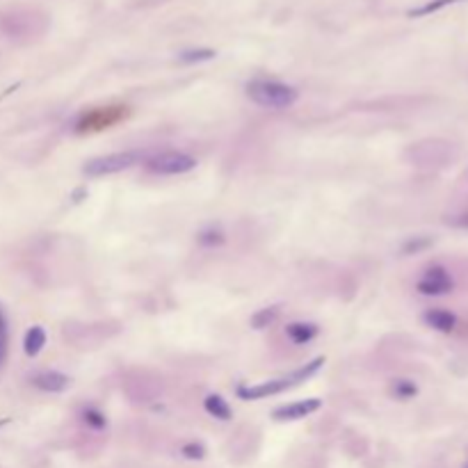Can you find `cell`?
<instances>
[{
    "mask_svg": "<svg viewBox=\"0 0 468 468\" xmlns=\"http://www.w3.org/2000/svg\"><path fill=\"white\" fill-rule=\"evenodd\" d=\"M430 245H432L430 240H409V242H406V245H404L402 251H404V254H413V251H418V249H423V247H430Z\"/></svg>",
    "mask_w": 468,
    "mask_h": 468,
    "instance_id": "21",
    "label": "cell"
},
{
    "mask_svg": "<svg viewBox=\"0 0 468 468\" xmlns=\"http://www.w3.org/2000/svg\"><path fill=\"white\" fill-rule=\"evenodd\" d=\"M204 409H206L208 416H213V418H218V420H231L233 418L231 404L218 393H211V395L204 397Z\"/></svg>",
    "mask_w": 468,
    "mask_h": 468,
    "instance_id": "12",
    "label": "cell"
},
{
    "mask_svg": "<svg viewBox=\"0 0 468 468\" xmlns=\"http://www.w3.org/2000/svg\"><path fill=\"white\" fill-rule=\"evenodd\" d=\"M46 341H48L46 329H44V327H39V325H34V327L28 329V332H25V338H23V352L28 354V357H37V354H39L41 350H44Z\"/></svg>",
    "mask_w": 468,
    "mask_h": 468,
    "instance_id": "13",
    "label": "cell"
},
{
    "mask_svg": "<svg viewBox=\"0 0 468 468\" xmlns=\"http://www.w3.org/2000/svg\"><path fill=\"white\" fill-rule=\"evenodd\" d=\"M0 336H7V315L3 309H0Z\"/></svg>",
    "mask_w": 468,
    "mask_h": 468,
    "instance_id": "24",
    "label": "cell"
},
{
    "mask_svg": "<svg viewBox=\"0 0 468 468\" xmlns=\"http://www.w3.org/2000/svg\"><path fill=\"white\" fill-rule=\"evenodd\" d=\"M247 97L258 108L267 110H285L292 108L299 101V92L288 83L270 80V78H258L247 85Z\"/></svg>",
    "mask_w": 468,
    "mask_h": 468,
    "instance_id": "1",
    "label": "cell"
},
{
    "mask_svg": "<svg viewBox=\"0 0 468 468\" xmlns=\"http://www.w3.org/2000/svg\"><path fill=\"white\" fill-rule=\"evenodd\" d=\"M124 115H126L124 108H97V110H90V112H85L80 119H78L76 131L78 133L103 131V128H110L112 124H117V121Z\"/></svg>",
    "mask_w": 468,
    "mask_h": 468,
    "instance_id": "7",
    "label": "cell"
},
{
    "mask_svg": "<svg viewBox=\"0 0 468 468\" xmlns=\"http://www.w3.org/2000/svg\"><path fill=\"white\" fill-rule=\"evenodd\" d=\"M7 361V336H0V368L5 366Z\"/></svg>",
    "mask_w": 468,
    "mask_h": 468,
    "instance_id": "22",
    "label": "cell"
},
{
    "mask_svg": "<svg viewBox=\"0 0 468 468\" xmlns=\"http://www.w3.org/2000/svg\"><path fill=\"white\" fill-rule=\"evenodd\" d=\"M466 468H468V464H466Z\"/></svg>",
    "mask_w": 468,
    "mask_h": 468,
    "instance_id": "26",
    "label": "cell"
},
{
    "mask_svg": "<svg viewBox=\"0 0 468 468\" xmlns=\"http://www.w3.org/2000/svg\"><path fill=\"white\" fill-rule=\"evenodd\" d=\"M48 28V16L30 7H16L0 16V30L12 39H34Z\"/></svg>",
    "mask_w": 468,
    "mask_h": 468,
    "instance_id": "2",
    "label": "cell"
},
{
    "mask_svg": "<svg viewBox=\"0 0 468 468\" xmlns=\"http://www.w3.org/2000/svg\"><path fill=\"white\" fill-rule=\"evenodd\" d=\"M7 423H10V420H7V418H3V420H0V427H3V425H7Z\"/></svg>",
    "mask_w": 468,
    "mask_h": 468,
    "instance_id": "25",
    "label": "cell"
},
{
    "mask_svg": "<svg viewBox=\"0 0 468 468\" xmlns=\"http://www.w3.org/2000/svg\"><path fill=\"white\" fill-rule=\"evenodd\" d=\"M144 153L140 151H117V153H108V155H99V158H92L85 162L83 174L90 178H101V176H112L119 174L124 169L135 167L137 162H142Z\"/></svg>",
    "mask_w": 468,
    "mask_h": 468,
    "instance_id": "3",
    "label": "cell"
},
{
    "mask_svg": "<svg viewBox=\"0 0 468 468\" xmlns=\"http://www.w3.org/2000/svg\"><path fill=\"white\" fill-rule=\"evenodd\" d=\"M448 224H453V227H459V229H468V215H459L455 220H448Z\"/></svg>",
    "mask_w": 468,
    "mask_h": 468,
    "instance_id": "23",
    "label": "cell"
},
{
    "mask_svg": "<svg viewBox=\"0 0 468 468\" xmlns=\"http://www.w3.org/2000/svg\"><path fill=\"white\" fill-rule=\"evenodd\" d=\"M279 313H281V309L279 306H267V309H258L254 315H251V327L254 329H265V327H270L276 318H279Z\"/></svg>",
    "mask_w": 468,
    "mask_h": 468,
    "instance_id": "14",
    "label": "cell"
},
{
    "mask_svg": "<svg viewBox=\"0 0 468 468\" xmlns=\"http://www.w3.org/2000/svg\"><path fill=\"white\" fill-rule=\"evenodd\" d=\"M453 3H459V0H434V3H430V5L420 7V10H413V12H411V16H425V14H432V12L441 10V7L453 5Z\"/></svg>",
    "mask_w": 468,
    "mask_h": 468,
    "instance_id": "18",
    "label": "cell"
},
{
    "mask_svg": "<svg viewBox=\"0 0 468 468\" xmlns=\"http://www.w3.org/2000/svg\"><path fill=\"white\" fill-rule=\"evenodd\" d=\"M213 57H215V50L211 48H190V50H183L178 59L185 64H194V62H208V59Z\"/></svg>",
    "mask_w": 468,
    "mask_h": 468,
    "instance_id": "16",
    "label": "cell"
},
{
    "mask_svg": "<svg viewBox=\"0 0 468 468\" xmlns=\"http://www.w3.org/2000/svg\"><path fill=\"white\" fill-rule=\"evenodd\" d=\"M30 384L41 393H64L71 386V377L57 370H41L30 377Z\"/></svg>",
    "mask_w": 468,
    "mask_h": 468,
    "instance_id": "8",
    "label": "cell"
},
{
    "mask_svg": "<svg viewBox=\"0 0 468 468\" xmlns=\"http://www.w3.org/2000/svg\"><path fill=\"white\" fill-rule=\"evenodd\" d=\"M297 386V381H295L292 375H285V377H279V379H267V381H261V384H254V386H238L236 395L240 400H265V397L270 395H279L283 391H288V388Z\"/></svg>",
    "mask_w": 468,
    "mask_h": 468,
    "instance_id": "6",
    "label": "cell"
},
{
    "mask_svg": "<svg viewBox=\"0 0 468 468\" xmlns=\"http://www.w3.org/2000/svg\"><path fill=\"white\" fill-rule=\"evenodd\" d=\"M180 455L183 457H187V459H204V455H206V450H204V446L201 444H185L183 448H180Z\"/></svg>",
    "mask_w": 468,
    "mask_h": 468,
    "instance_id": "19",
    "label": "cell"
},
{
    "mask_svg": "<svg viewBox=\"0 0 468 468\" xmlns=\"http://www.w3.org/2000/svg\"><path fill=\"white\" fill-rule=\"evenodd\" d=\"M423 320L427 322V327H432L434 332L441 334H453L457 329V315L448 309H430L425 311Z\"/></svg>",
    "mask_w": 468,
    "mask_h": 468,
    "instance_id": "10",
    "label": "cell"
},
{
    "mask_svg": "<svg viewBox=\"0 0 468 468\" xmlns=\"http://www.w3.org/2000/svg\"><path fill=\"white\" fill-rule=\"evenodd\" d=\"M455 279L450 276V272L441 265H432L423 272V276L416 283V290L420 295H427V297H441V295L453 292Z\"/></svg>",
    "mask_w": 468,
    "mask_h": 468,
    "instance_id": "5",
    "label": "cell"
},
{
    "mask_svg": "<svg viewBox=\"0 0 468 468\" xmlns=\"http://www.w3.org/2000/svg\"><path fill=\"white\" fill-rule=\"evenodd\" d=\"M199 242H201V245H220V242H224V236H222V231L211 229L199 236Z\"/></svg>",
    "mask_w": 468,
    "mask_h": 468,
    "instance_id": "20",
    "label": "cell"
},
{
    "mask_svg": "<svg viewBox=\"0 0 468 468\" xmlns=\"http://www.w3.org/2000/svg\"><path fill=\"white\" fill-rule=\"evenodd\" d=\"M391 393L397 400H411V397L418 393V386H416L411 379H395L391 386Z\"/></svg>",
    "mask_w": 468,
    "mask_h": 468,
    "instance_id": "15",
    "label": "cell"
},
{
    "mask_svg": "<svg viewBox=\"0 0 468 468\" xmlns=\"http://www.w3.org/2000/svg\"><path fill=\"white\" fill-rule=\"evenodd\" d=\"M83 420L92 430H103L108 425L106 413H103L101 409H97V406H87V409L83 411Z\"/></svg>",
    "mask_w": 468,
    "mask_h": 468,
    "instance_id": "17",
    "label": "cell"
},
{
    "mask_svg": "<svg viewBox=\"0 0 468 468\" xmlns=\"http://www.w3.org/2000/svg\"><path fill=\"white\" fill-rule=\"evenodd\" d=\"M320 334V327L313 322H290L285 327V336L292 345H309L311 341H315Z\"/></svg>",
    "mask_w": 468,
    "mask_h": 468,
    "instance_id": "11",
    "label": "cell"
},
{
    "mask_svg": "<svg viewBox=\"0 0 468 468\" xmlns=\"http://www.w3.org/2000/svg\"><path fill=\"white\" fill-rule=\"evenodd\" d=\"M320 406H322V400H318V397H309V400H297V402L283 404V406H279V409H274L272 418H276V420H302V418H306V416L320 411Z\"/></svg>",
    "mask_w": 468,
    "mask_h": 468,
    "instance_id": "9",
    "label": "cell"
},
{
    "mask_svg": "<svg viewBox=\"0 0 468 468\" xmlns=\"http://www.w3.org/2000/svg\"><path fill=\"white\" fill-rule=\"evenodd\" d=\"M197 167V158L183 151H162L146 160V169L158 176H180Z\"/></svg>",
    "mask_w": 468,
    "mask_h": 468,
    "instance_id": "4",
    "label": "cell"
}]
</instances>
